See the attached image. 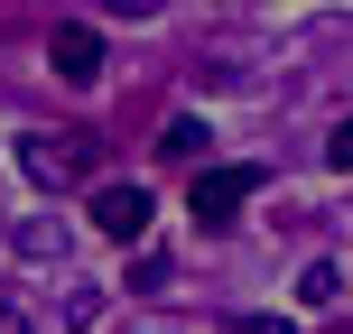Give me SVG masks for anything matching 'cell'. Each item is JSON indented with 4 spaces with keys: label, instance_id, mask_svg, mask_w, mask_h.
Listing matches in <instances>:
<instances>
[{
    "label": "cell",
    "instance_id": "obj_7",
    "mask_svg": "<svg viewBox=\"0 0 353 334\" xmlns=\"http://www.w3.org/2000/svg\"><path fill=\"white\" fill-rule=\"evenodd\" d=\"M325 167H344V176H353V121L335 130V140H325Z\"/></svg>",
    "mask_w": 353,
    "mask_h": 334
},
{
    "label": "cell",
    "instance_id": "obj_3",
    "mask_svg": "<svg viewBox=\"0 0 353 334\" xmlns=\"http://www.w3.org/2000/svg\"><path fill=\"white\" fill-rule=\"evenodd\" d=\"M93 232H112V242H140L149 232V186L130 176V186H93Z\"/></svg>",
    "mask_w": 353,
    "mask_h": 334
},
{
    "label": "cell",
    "instance_id": "obj_4",
    "mask_svg": "<svg viewBox=\"0 0 353 334\" xmlns=\"http://www.w3.org/2000/svg\"><path fill=\"white\" fill-rule=\"evenodd\" d=\"M47 65L65 74V84H93V74H103V37H93L84 19H65V28H56V47H47Z\"/></svg>",
    "mask_w": 353,
    "mask_h": 334
},
{
    "label": "cell",
    "instance_id": "obj_6",
    "mask_svg": "<svg viewBox=\"0 0 353 334\" xmlns=\"http://www.w3.org/2000/svg\"><path fill=\"white\" fill-rule=\"evenodd\" d=\"M335 288H344V269H335V260H316V269H307V279H298V298H307V306H325V298H335Z\"/></svg>",
    "mask_w": 353,
    "mask_h": 334
},
{
    "label": "cell",
    "instance_id": "obj_5",
    "mask_svg": "<svg viewBox=\"0 0 353 334\" xmlns=\"http://www.w3.org/2000/svg\"><path fill=\"white\" fill-rule=\"evenodd\" d=\"M195 149H205V121H168L159 130V158H195Z\"/></svg>",
    "mask_w": 353,
    "mask_h": 334
},
{
    "label": "cell",
    "instance_id": "obj_2",
    "mask_svg": "<svg viewBox=\"0 0 353 334\" xmlns=\"http://www.w3.org/2000/svg\"><path fill=\"white\" fill-rule=\"evenodd\" d=\"M19 167H28L37 186H65V176L93 167V140H84V130H56V140L37 130V140H19Z\"/></svg>",
    "mask_w": 353,
    "mask_h": 334
},
{
    "label": "cell",
    "instance_id": "obj_8",
    "mask_svg": "<svg viewBox=\"0 0 353 334\" xmlns=\"http://www.w3.org/2000/svg\"><path fill=\"white\" fill-rule=\"evenodd\" d=\"M0 334H28V325H19V316H0Z\"/></svg>",
    "mask_w": 353,
    "mask_h": 334
},
{
    "label": "cell",
    "instance_id": "obj_1",
    "mask_svg": "<svg viewBox=\"0 0 353 334\" xmlns=\"http://www.w3.org/2000/svg\"><path fill=\"white\" fill-rule=\"evenodd\" d=\"M261 186H270V167H195V186H186V213L214 232V223H232V213H242Z\"/></svg>",
    "mask_w": 353,
    "mask_h": 334
}]
</instances>
